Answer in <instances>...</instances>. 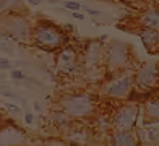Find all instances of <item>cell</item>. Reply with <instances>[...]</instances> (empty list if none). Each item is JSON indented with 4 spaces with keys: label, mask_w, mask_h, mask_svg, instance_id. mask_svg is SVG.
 Here are the masks:
<instances>
[{
    "label": "cell",
    "mask_w": 159,
    "mask_h": 146,
    "mask_svg": "<svg viewBox=\"0 0 159 146\" xmlns=\"http://www.w3.org/2000/svg\"><path fill=\"white\" fill-rule=\"evenodd\" d=\"M33 25L23 13L11 11L2 15V31H5L13 41L26 44L33 41Z\"/></svg>",
    "instance_id": "cell-3"
},
{
    "label": "cell",
    "mask_w": 159,
    "mask_h": 146,
    "mask_svg": "<svg viewBox=\"0 0 159 146\" xmlns=\"http://www.w3.org/2000/svg\"><path fill=\"white\" fill-rule=\"evenodd\" d=\"M146 128H144V133H146V138L144 140L149 143H157L159 141V128H151L148 123H144Z\"/></svg>",
    "instance_id": "cell-19"
},
{
    "label": "cell",
    "mask_w": 159,
    "mask_h": 146,
    "mask_svg": "<svg viewBox=\"0 0 159 146\" xmlns=\"http://www.w3.org/2000/svg\"><path fill=\"white\" fill-rule=\"evenodd\" d=\"M5 109H7V111H8L10 114H15V115H20L21 112H23V111H21V107L16 106L15 102H7V104H5Z\"/></svg>",
    "instance_id": "cell-23"
},
{
    "label": "cell",
    "mask_w": 159,
    "mask_h": 146,
    "mask_svg": "<svg viewBox=\"0 0 159 146\" xmlns=\"http://www.w3.org/2000/svg\"><path fill=\"white\" fill-rule=\"evenodd\" d=\"M36 47L42 50L52 52V50H59L62 46L67 42V36L60 28H57L54 23L49 21H39L33 28V41Z\"/></svg>",
    "instance_id": "cell-2"
},
{
    "label": "cell",
    "mask_w": 159,
    "mask_h": 146,
    "mask_svg": "<svg viewBox=\"0 0 159 146\" xmlns=\"http://www.w3.org/2000/svg\"><path fill=\"white\" fill-rule=\"evenodd\" d=\"M60 5L63 8H67L68 11H76V10H81V3L75 2V0H60Z\"/></svg>",
    "instance_id": "cell-20"
},
{
    "label": "cell",
    "mask_w": 159,
    "mask_h": 146,
    "mask_svg": "<svg viewBox=\"0 0 159 146\" xmlns=\"http://www.w3.org/2000/svg\"><path fill=\"white\" fill-rule=\"evenodd\" d=\"M21 5H23V0H0V15L20 11Z\"/></svg>",
    "instance_id": "cell-16"
},
{
    "label": "cell",
    "mask_w": 159,
    "mask_h": 146,
    "mask_svg": "<svg viewBox=\"0 0 159 146\" xmlns=\"http://www.w3.org/2000/svg\"><path fill=\"white\" fill-rule=\"evenodd\" d=\"M68 141L71 144H84L89 141V135L84 128H71L68 133Z\"/></svg>",
    "instance_id": "cell-15"
},
{
    "label": "cell",
    "mask_w": 159,
    "mask_h": 146,
    "mask_svg": "<svg viewBox=\"0 0 159 146\" xmlns=\"http://www.w3.org/2000/svg\"><path fill=\"white\" fill-rule=\"evenodd\" d=\"M0 94H2L3 98H7V99L20 101V102H23V104L26 102V101H25V98H21L18 93H15V91H13L10 86H5V84H2V86H0Z\"/></svg>",
    "instance_id": "cell-17"
},
{
    "label": "cell",
    "mask_w": 159,
    "mask_h": 146,
    "mask_svg": "<svg viewBox=\"0 0 159 146\" xmlns=\"http://www.w3.org/2000/svg\"><path fill=\"white\" fill-rule=\"evenodd\" d=\"M133 86H135V71L125 68L117 73H112V76L102 86V93L104 96L112 99H125L132 94Z\"/></svg>",
    "instance_id": "cell-4"
},
{
    "label": "cell",
    "mask_w": 159,
    "mask_h": 146,
    "mask_svg": "<svg viewBox=\"0 0 159 146\" xmlns=\"http://www.w3.org/2000/svg\"><path fill=\"white\" fill-rule=\"evenodd\" d=\"M70 15H71V16H73L75 20H81V21L86 18V16H84V13H80V10H76V11H71Z\"/></svg>",
    "instance_id": "cell-26"
},
{
    "label": "cell",
    "mask_w": 159,
    "mask_h": 146,
    "mask_svg": "<svg viewBox=\"0 0 159 146\" xmlns=\"http://www.w3.org/2000/svg\"><path fill=\"white\" fill-rule=\"evenodd\" d=\"M140 117V106L136 102L120 106L112 115V130H135Z\"/></svg>",
    "instance_id": "cell-6"
},
{
    "label": "cell",
    "mask_w": 159,
    "mask_h": 146,
    "mask_svg": "<svg viewBox=\"0 0 159 146\" xmlns=\"http://www.w3.org/2000/svg\"><path fill=\"white\" fill-rule=\"evenodd\" d=\"M96 128L101 131H107L112 128V117H107V115H101L96 119Z\"/></svg>",
    "instance_id": "cell-18"
},
{
    "label": "cell",
    "mask_w": 159,
    "mask_h": 146,
    "mask_svg": "<svg viewBox=\"0 0 159 146\" xmlns=\"http://www.w3.org/2000/svg\"><path fill=\"white\" fill-rule=\"evenodd\" d=\"M44 0H28V3L30 5H34V7H38V5H41Z\"/></svg>",
    "instance_id": "cell-28"
},
{
    "label": "cell",
    "mask_w": 159,
    "mask_h": 146,
    "mask_svg": "<svg viewBox=\"0 0 159 146\" xmlns=\"http://www.w3.org/2000/svg\"><path fill=\"white\" fill-rule=\"evenodd\" d=\"M65 29L67 31H73V25H65Z\"/></svg>",
    "instance_id": "cell-29"
},
{
    "label": "cell",
    "mask_w": 159,
    "mask_h": 146,
    "mask_svg": "<svg viewBox=\"0 0 159 146\" xmlns=\"http://www.w3.org/2000/svg\"><path fill=\"white\" fill-rule=\"evenodd\" d=\"M104 42L102 39H91L86 42L83 65L88 71H98L104 65Z\"/></svg>",
    "instance_id": "cell-8"
},
{
    "label": "cell",
    "mask_w": 159,
    "mask_h": 146,
    "mask_svg": "<svg viewBox=\"0 0 159 146\" xmlns=\"http://www.w3.org/2000/svg\"><path fill=\"white\" fill-rule=\"evenodd\" d=\"M13 68V63L10 58H7V57H0V70L2 71H10Z\"/></svg>",
    "instance_id": "cell-22"
},
{
    "label": "cell",
    "mask_w": 159,
    "mask_h": 146,
    "mask_svg": "<svg viewBox=\"0 0 159 146\" xmlns=\"http://www.w3.org/2000/svg\"><path fill=\"white\" fill-rule=\"evenodd\" d=\"M33 109H34L36 112H41V111H42V106H41V102H39V101H34V102H33Z\"/></svg>",
    "instance_id": "cell-27"
},
{
    "label": "cell",
    "mask_w": 159,
    "mask_h": 146,
    "mask_svg": "<svg viewBox=\"0 0 159 146\" xmlns=\"http://www.w3.org/2000/svg\"><path fill=\"white\" fill-rule=\"evenodd\" d=\"M71 117L63 109H55L49 114V123L57 130H68L71 127Z\"/></svg>",
    "instance_id": "cell-12"
},
{
    "label": "cell",
    "mask_w": 159,
    "mask_h": 146,
    "mask_svg": "<svg viewBox=\"0 0 159 146\" xmlns=\"http://www.w3.org/2000/svg\"><path fill=\"white\" fill-rule=\"evenodd\" d=\"M136 36L141 39V42H143V46L146 47V50H149L151 54H154V50L159 47V31L157 29L140 26V29L136 31Z\"/></svg>",
    "instance_id": "cell-11"
},
{
    "label": "cell",
    "mask_w": 159,
    "mask_h": 146,
    "mask_svg": "<svg viewBox=\"0 0 159 146\" xmlns=\"http://www.w3.org/2000/svg\"><path fill=\"white\" fill-rule=\"evenodd\" d=\"M138 23H140V26L153 28V29L159 31V7H153V8L144 10L138 16Z\"/></svg>",
    "instance_id": "cell-13"
},
{
    "label": "cell",
    "mask_w": 159,
    "mask_h": 146,
    "mask_svg": "<svg viewBox=\"0 0 159 146\" xmlns=\"http://www.w3.org/2000/svg\"><path fill=\"white\" fill-rule=\"evenodd\" d=\"M10 78L13 80V81H25L26 80V75L23 73V70H18V68H11L10 70Z\"/></svg>",
    "instance_id": "cell-21"
},
{
    "label": "cell",
    "mask_w": 159,
    "mask_h": 146,
    "mask_svg": "<svg viewBox=\"0 0 159 146\" xmlns=\"http://www.w3.org/2000/svg\"><path fill=\"white\" fill-rule=\"evenodd\" d=\"M144 123H159V96L144 102Z\"/></svg>",
    "instance_id": "cell-14"
},
{
    "label": "cell",
    "mask_w": 159,
    "mask_h": 146,
    "mask_svg": "<svg viewBox=\"0 0 159 146\" xmlns=\"http://www.w3.org/2000/svg\"><path fill=\"white\" fill-rule=\"evenodd\" d=\"M159 84V63L151 60L135 71V86L140 91H151Z\"/></svg>",
    "instance_id": "cell-7"
},
{
    "label": "cell",
    "mask_w": 159,
    "mask_h": 146,
    "mask_svg": "<svg viewBox=\"0 0 159 146\" xmlns=\"http://www.w3.org/2000/svg\"><path fill=\"white\" fill-rule=\"evenodd\" d=\"M81 10H84V11L88 13L89 16H93V18H99V16H102V11L94 10V8H91V7H88V5H81Z\"/></svg>",
    "instance_id": "cell-24"
},
{
    "label": "cell",
    "mask_w": 159,
    "mask_h": 146,
    "mask_svg": "<svg viewBox=\"0 0 159 146\" xmlns=\"http://www.w3.org/2000/svg\"><path fill=\"white\" fill-rule=\"evenodd\" d=\"M60 109H63L73 120H81L94 115L98 107V98L88 91L70 93L60 98Z\"/></svg>",
    "instance_id": "cell-1"
},
{
    "label": "cell",
    "mask_w": 159,
    "mask_h": 146,
    "mask_svg": "<svg viewBox=\"0 0 159 146\" xmlns=\"http://www.w3.org/2000/svg\"><path fill=\"white\" fill-rule=\"evenodd\" d=\"M0 120H2V117H0Z\"/></svg>",
    "instance_id": "cell-30"
},
{
    "label": "cell",
    "mask_w": 159,
    "mask_h": 146,
    "mask_svg": "<svg viewBox=\"0 0 159 146\" xmlns=\"http://www.w3.org/2000/svg\"><path fill=\"white\" fill-rule=\"evenodd\" d=\"M57 68H59L63 75L75 76L81 73V65L78 62V52L73 46H62L57 54Z\"/></svg>",
    "instance_id": "cell-9"
},
{
    "label": "cell",
    "mask_w": 159,
    "mask_h": 146,
    "mask_svg": "<svg viewBox=\"0 0 159 146\" xmlns=\"http://www.w3.org/2000/svg\"><path fill=\"white\" fill-rule=\"evenodd\" d=\"M34 122H36V115L33 112H26L25 114V123L26 125H33Z\"/></svg>",
    "instance_id": "cell-25"
},
{
    "label": "cell",
    "mask_w": 159,
    "mask_h": 146,
    "mask_svg": "<svg viewBox=\"0 0 159 146\" xmlns=\"http://www.w3.org/2000/svg\"><path fill=\"white\" fill-rule=\"evenodd\" d=\"M130 63V47L124 41L112 39L104 47V67L109 73L125 70Z\"/></svg>",
    "instance_id": "cell-5"
},
{
    "label": "cell",
    "mask_w": 159,
    "mask_h": 146,
    "mask_svg": "<svg viewBox=\"0 0 159 146\" xmlns=\"http://www.w3.org/2000/svg\"><path fill=\"white\" fill-rule=\"evenodd\" d=\"M140 143V136L135 130H114L109 136V144L112 146H135Z\"/></svg>",
    "instance_id": "cell-10"
}]
</instances>
